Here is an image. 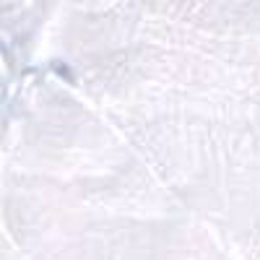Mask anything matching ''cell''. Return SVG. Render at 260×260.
<instances>
[{"label": "cell", "mask_w": 260, "mask_h": 260, "mask_svg": "<svg viewBox=\"0 0 260 260\" xmlns=\"http://www.w3.org/2000/svg\"><path fill=\"white\" fill-rule=\"evenodd\" d=\"M52 71L57 73V76H65L68 81H73V73H71V68L68 65H60V62H52Z\"/></svg>", "instance_id": "obj_1"}]
</instances>
